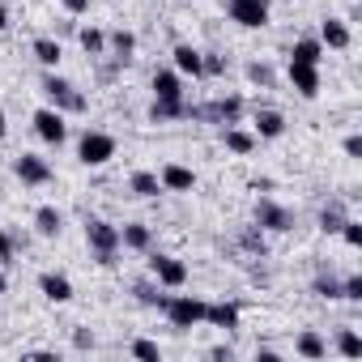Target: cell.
<instances>
[{"label":"cell","mask_w":362,"mask_h":362,"mask_svg":"<svg viewBox=\"0 0 362 362\" xmlns=\"http://www.w3.org/2000/svg\"><path fill=\"white\" fill-rule=\"evenodd\" d=\"M107 47L115 52V64H128L136 56V35L132 30H115V35H107Z\"/></svg>","instance_id":"27"},{"label":"cell","mask_w":362,"mask_h":362,"mask_svg":"<svg viewBox=\"0 0 362 362\" xmlns=\"http://www.w3.org/2000/svg\"><path fill=\"white\" fill-rule=\"evenodd\" d=\"M5 132H9V124H5V111H0V141H5Z\"/></svg>","instance_id":"45"},{"label":"cell","mask_w":362,"mask_h":362,"mask_svg":"<svg viewBox=\"0 0 362 362\" xmlns=\"http://www.w3.org/2000/svg\"><path fill=\"white\" fill-rule=\"evenodd\" d=\"M158 179H162V192H192L197 188V175L188 166H179V162H166L158 170Z\"/></svg>","instance_id":"14"},{"label":"cell","mask_w":362,"mask_h":362,"mask_svg":"<svg viewBox=\"0 0 362 362\" xmlns=\"http://www.w3.org/2000/svg\"><path fill=\"white\" fill-rule=\"evenodd\" d=\"M13 170H18V179H22L26 188H43V184H52V162L39 158V153H22V158L13 162Z\"/></svg>","instance_id":"10"},{"label":"cell","mask_w":362,"mask_h":362,"mask_svg":"<svg viewBox=\"0 0 362 362\" xmlns=\"http://www.w3.org/2000/svg\"><path fill=\"white\" fill-rule=\"evenodd\" d=\"M149 119L153 124H175V119H188V98H153V107H149Z\"/></svg>","instance_id":"19"},{"label":"cell","mask_w":362,"mask_h":362,"mask_svg":"<svg viewBox=\"0 0 362 362\" xmlns=\"http://www.w3.org/2000/svg\"><path fill=\"white\" fill-rule=\"evenodd\" d=\"M60 230H64V214H60L56 205H39V209H35V235L56 239Z\"/></svg>","instance_id":"21"},{"label":"cell","mask_w":362,"mask_h":362,"mask_svg":"<svg viewBox=\"0 0 362 362\" xmlns=\"http://www.w3.org/2000/svg\"><path fill=\"white\" fill-rule=\"evenodd\" d=\"M30 52H35V60H39L43 69H56V64H60V56H64L60 39H52V35H39V39L30 43Z\"/></svg>","instance_id":"26"},{"label":"cell","mask_w":362,"mask_h":362,"mask_svg":"<svg viewBox=\"0 0 362 362\" xmlns=\"http://www.w3.org/2000/svg\"><path fill=\"white\" fill-rule=\"evenodd\" d=\"M149 277H153L162 290H184V286H188V264L179 260V256L153 252V256H149Z\"/></svg>","instance_id":"5"},{"label":"cell","mask_w":362,"mask_h":362,"mask_svg":"<svg viewBox=\"0 0 362 362\" xmlns=\"http://www.w3.org/2000/svg\"><path fill=\"white\" fill-rule=\"evenodd\" d=\"M35 132H39L47 145H64V141H69L64 111H56V107H39V111H35Z\"/></svg>","instance_id":"9"},{"label":"cell","mask_w":362,"mask_h":362,"mask_svg":"<svg viewBox=\"0 0 362 362\" xmlns=\"http://www.w3.org/2000/svg\"><path fill=\"white\" fill-rule=\"evenodd\" d=\"M201 64H205V77H222L226 73V60L218 52H201Z\"/></svg>","instance_id":"36"},{"label":"cell","mask_w":362,"mask_h":362,"mask_svg":"<svg viewBox=\"0 0 362 362\" xmlns=\"http://www.w3.org/2000/svg\"><path fill=\"white\" fill-rule=\"evenodd\" d=\"M239 307L235 303H205V324H214V328H222V332H235L239 328Z\"/></svg>","instance_id":"17"},{"label":"cell","mask_w":362,"mask_h":362,"mask_svg":"<svg viewBox=\"0 0 362 362\" xmlns=\"http://www.w3.org/2000/svg\"><path fill=\"white\" fill-rule=\"evenodd\" d=\"M9 256H13V235L0 226V260H9Z\"/></svg>","instance_id":"40"},{"label":"cell","mask_w":362,"mask_h":362,"mask_svg":"<svg viewBox=\"0 0 362 362\" xmlns=\"http://www.w3.org/2000/svg\"><path fill=\"white\" fill-rule=\"evenodd\" d=\"M119 247L124 252H149L153 247V230L145 222H128V226H119Z\"/></svg>","instance_id":"16"},{"label":"cell","mask_w":362,"mask_h":362,"mask_svg":"<svg viewBox=\"0 0 362 362\" xmlns=\"http://www.w3.org/2000/svg\"><path fill=\"white\" fill-rule=\"evenodd\" d=\"M337 354H341V358H362V337H358L354 328H341V337H337Z\"/></svg>","instance_id":"32"},{"label":"cell","mask_w":362,"mask_h":362,"mask_svg":"<svg viewBox=\"0 0 362 362\" xmlns=\"http://www.w3.org/2000/svg\"><path fill=\"white\" fill-rule=\"evenodd\" d=\"M286 77H290V86H294L298 98H315V94H320V69H315V64H294V60H290Z\"/></svg>","instance_id":"12"},{"label":"cell","mask_w":362,"mask_h":362,"mask_svg":"<svg viewBox=\"0 0 362 362\" xmlns=\"http://www.w3.org/2000/svg\"><path fill=\"white\" fill-rule=\"evenodd\" d=\"M256 226H260L264 235H290V230H294V214H290L286 205H277L273 197H260V201H256Z\"/></svg>","instance_id":"7"},{"label":"cell","mask_w":362,"mask_h":362,"mask_svg":"<svg viewBox=\"0 0 362 362\" xmlns=\"http://www.w3.org/2000/svg\"><path fill=\"white\" fill-rule=\"evenodd\" d=\"M188 119H205V124H239L243 119V98L239 94H230V98H214V103H201V107H192L188 103Z\"/></svg>","instance_id":"4"},{"label":"cell","mask_w":362,"mask_h":362,"mask_svg":"<svg viewBox=\"0 0 362 362\" xmlns=\"http://www.w3.org/2000/svg\"><path fill=\"white\" fill-rule=\"evenodd\" d=\"M77 158H81V166H107V162L115 158V136L86 128L81 141H77Z\"/></svg>","instance_id":"6"},{"label":"cell","mask_w":362,"mask_h":362,"mask_svg":"<svg viewBox=\"0 0 362 362\" xmlns=\"http://www.w3.org/2000/svg\"><path fill=\"white\" fill-rule=\"evenodd\" d=\"M209 358H214V362H230L235 349H230V345H218V349H209Z\"/></svg>","instance_id":"43"},{"label":"cell","mask_w":362,"mask_h":362,"mask_svg":"<svg viewBox=\"0 0 362 362\" xmlns=\"http://www.w3.org/2000/svg\"><path fill=\"white\" fill-rule=\"evenodd\" d=\"M345 153H349V158H362V136H358V132L345 136Z\"/></svg>","instance_id":"42"},{"label":"cell","mask_w":362,"mask_h":362,"mask_svg":"<svg viewBox=\"0 0 362 362\" xmlns=\"http://www.w3.org/2000/svg\"><path fill=\"white\" fill-rule=\"evenodd\" d=\"M222 145H226L230 153L247 158V153L256 149V132H247V128H239V124H226V128H222Z\"/></svg>","instance_id":"20"},{"label":"cell","mask_w":362,"mask_h":362,"mask_svg":"<svg viewBox=\"0 0 362 362\" xmlns=\"http://www.w3.org/2000/svg\"><path fill=\"white\" fill-rule=\"evenodd\" d=\"M324 47H332V52H345L349 43H354V35H349V26L341 22V18H324L320 22V35H315Z\"/></svg>","instance_id":"15"},{"label":"cell","mask_w":362,"mask_h":362,"mask_svg":"<svg viewBox=\"0 0 362 362\" xmlns=\"http://www.w3.org/2000/svg\"><path fill=\"white\" fill-rule=\"evenodd\" d=\"M337 235H341V239H345V247H354V252H358V247H362V222H358V218H345V222H341V230H337Z\"/></svg>","instance_id":"34"},{"label":"cell","mask_w":362,"mask_h":362,"mask_svg":"<svg viewBox=\"0 0 362 362\" xmlns=\"http://www.w3.org/2000/svg\"><path fill=\"white\" fill-rule=\"evenodd\" d=\"M252 132H256V141H277V136L286 132V115H281L277 107H256Z\"/></svg>","instance_id":"11"},{"label":"cell","mask_w":362,"mask_h":362,"mask_svg":"<svg viewBox=\"0 0 362 362\" xmlns=\"http://www.w3.org/2000/svg\"><path fill=\"white\" fill-rule=\"evenodd\" d=\"M243 247H247V252H256V256H264V247H269V243H264V230H260V226L243 230Z\"/></svg>","instance_id":"38"},{"label":"cell","mask_w":362,"mask_h":362,"mask_svg":"<svg viewBox=\"0 0 362 362\" xmlns=\"http://www.w3.org/2000/svg\"><path fill=\"white\" fill-rule=\"evenodd\" d=\"M39 290H43L47 303H69V298H73V281H69L64 273H43V277H39Z\"/></svg>","instance_id":"22"},{"label":"cell","mask_w":362,"mask_h":362,"mask_svg":"<svg viewBox=\"0 0 362 362\" xmlns=\"http://www.w3.org/2000/svg\"><path fill=\"white\" fill-rule=\"evenodd\" d=\"M162 315H166V324H170V328L188 332V328L205 324V298H192V294H166Z\"/></svg>","instance_id":"2"},{"label":"cell","mask_w":362,"mask_h":362,"mask_svg":"<svg viewBox=\"0 0 362 362\" xmlns=\"http://www.w3.org/2000/svg\"><path fill=\"white\" fill-rule=\"evenodd\" d=\"M86 243L94 252L98 264H115V252H119V226L107 222V218H86Z\"/></svg>","instance_id":"3"},{"label":"cell","mask_w":362,"mask_h":362,"mask_svg":"<svg viewBox=\"0 0 362 362\" xmlns=\"http://www.w3.org/2000/svg\"><path fill=\"white\" fill-rule=\"evenodd\" d=\"M341 298H349V303H362V273H349V277H341Z\"/></svg>","instance_id":"35"},{"label":"cell","mask_w":362,"mask_h":362,"mask_svg":"<svg viewBox=\"0 0 362 362\" xmlns=\"http://www.w3.org/2000/svg\"><path fill=\"white\" fill-rule=\"evenodd\" d=\"M226 13L243 30H264L269 26V0H226Z\"/></svg>","instance_id":"8"},{"label":"cell","mask_w":362,"mask_h":362,"mask_svg":"<svg viewBox=\"0 0 362 362\" xmlns=\"http://www.w3.org/2000/svg\"><path fill=\"white\" fill-rule=\"evenodd\" d=\"M170 60H175V73L179 77H205V64H201V47H192V43H175V52H170Z\"/></svg>","instance_id":"13"},{"label":"cell","mask_w":362,"mask_h":362,"mask_svg":"<svg viewBox=\"0 0 362 362\" xmlns=\"http://www.w3.org/2000/svg\"><path fill=\"white\" fill-rule=\"evenodd\" d=\"M128 192L141 197V201L162 197V179H158V170H132V175H128Z\"/></svg>","instance_id":"18"},{"label":"cell","mask_w":362,"mask_h":362,"mask_svg":"<svg viewBox=\"0 0 362 362\" xmlns=\"http://www.w3.org/2000/svg\"><path fill=\"white\" fill-rule=\"evenodd\" d=\"M77 43H81V52L94 56V60L107 56V35H103L98 26H81V30H77Z\"/></svg>","instance_id":"28"},{"label":"cell","mask_w":362,"mask_h":362,"mask_svg":"<svg viewBox=\"0 0 362 362\" xmlns=\"http://www.w3.org/2000/svg\"><path fill=\"white\" fill-rule=\"evenodd\" d=\"M247 81L269 90V86H273V69H269V64H247Z\"/></svg>","instance_id":"37"},{"label":"cell","mask_w":362,"mask_h":362,"mask_svg":"<svg viewBox=\"0 0 362 362\" xmlns=\"http://www.w3.org/2000/svg\"><path fill=\"white\" fill-rule=\"evenodd\" d=\"M294 354H298V358H307V362H320V358H328V341H324L320 332H311V328H307V332H298V337H294Z\"/></svg>","instance_id":"23"},{"label":"cell","mask_w":362,"mask_h":362,"mask_svg":"<svg viewBox=\"0 0 362 362\" xmlns=\"http://www.w3.org/2000/svg\"><path fill=\"white\" fill-rule=\"evenodd\" d=\"M311 294H315V298H328V303H341V277L320 273V277L311 281Z\"/></svg>","instance_id":"30"},{"label":"cell","mask_w":362,"mask_h":362,"mask_svg":"<svg viewBox=\"0 0 362 362\" xmlns=\"http://www.w3.org/2000/svg\"><path fill=\"white\" fill-rule=\"evenodd\" d=\"M73 345H77V349H94V332L77 328V332H73Z\"/></svg>","instance_id":"41"},{"label":"cell","mask_w":362,"mask_h":362,"mask_svg":"<svg viewBox=\"0 0 362 362\" xmlns=\"http://www.w3.org/2000/svg\"><path fill=\"white\" fill-rule=\"evenodd\" d=\"M43 94H47V107H56V111H64V115H81L90 103H86V94L69 81V77H56L52 69H47V77H43V86H39Z\"/></svg>","instance_id":"1"},{"label":"cell","mask_w":362,"mask_h":362,"mask_svg":"<svg viewBox=\"0 0 362 362\" xmlns=\"http://www.w3.org/2000/svg\"><path fill=\"white\" fill-rule=\"evenodd\" d=\"M153 98H184V77H179L175 69H158L153 73Z\"/></svg>","instance_id":"24"},{"label":"cell","mask_w":362,"mask_h":362,"mask_svg":"<svg viewBox=\"0 0 362 362\" xmlns=\"http://www.w3.org/2000/svg\"><path fill=\"white\" fill-rule=\"evenodd\" d=\"M5 290H9V277H5V273H0V294H5Z\"/></svg>","instance_id":"46"},{"label":"cell","mask_w":362,"mask_h":362,"mask_svg":"<svg viewBox=\"0 0 362 362\" xmlns=\"http://www.w3.org/2000/svg\"><path fill=\"white\" fill-rule=\"evenodd\" d=\"M132 358H141V362H162V349H158V341L136 337V341H132Z\"/></svg>","instance_id":"33"},{"label":"cell","mask_w":362,"mask_h":362,"mask_svg":"<svg viewBox=\"0 0 362 362\" xmlns=\"http://www.w3.org/2000/svg\"><path fill=\"white\" fill-rule=\"evenodd\" d=\"M290 60H294V64H315V69H320V60H324V43H320L315 35H307V39H294V47H290Z\"/></svg>","instance_id":"25"},{"label":"cell","mask_w":362,"mask_h":362,"mask_svg":"<svg viewBox=\"0 0 362 362\" xmlns=\"http://www.w3.org/2000/svg\"><path fill=\"white\" fill-rule=\"evenodd\" d=\"M345 218H349V214H345V205H341V201H332V205H324V209H320V230H324V235H337Z\"/></svg>","instance_id":"29"},{"label":"cell","mask_w":362,"mask_h":362,"mask_svg":"<svg viewBox=\"0 0 362 362\" xmlns=\"http://www.w3.org/2000/svg\"><path fill=\"white\" fill-rule=\"evenodd\" d=\"M132 294H136V303L158 307V311H162V303H166V294H162V286H158V281H136V286H132Z\"/></svg>","instance_id":"31"},{"label":"cell","mask_w":362,"mask_h":362,"mask_svg":"<svg viewBox=\"0 0 362 362\" xmlns=\"http://www.w3.org/2000/svg\"><path fill=\"white\" fill-rule=\"evenodd\" d=\"M5 26H9V13H5V9H0V30H5Z\"/></svg>","instance_id":"47"},{"label":"cell","mask_w":362,"mask_h":362,"mask_svg":"<svg viewBox=\"0 0 362 362\" xmlns=\"http://www.w3.org/2000/svg\"><path fill=\"white\" fill-rule=\"evenodd\" d=\"M26 358H39V362H56V354H52V349H35V354H26Z\"/></svg>","instance_id":"44"},{"label":"cell","mask_w":362,"mask_h":362,"mask_svg":"<svg viewBox=\"0 0 362 362\" xmlns=\"http://www.w3.org/2000/svg\"><path fill=\"white\" fill-rule=\"evenodd\" d=\"M60 5H64V13H73V18L90 13V0H60Z\"/></svg>","instance_id":"39"}]
</instances>
